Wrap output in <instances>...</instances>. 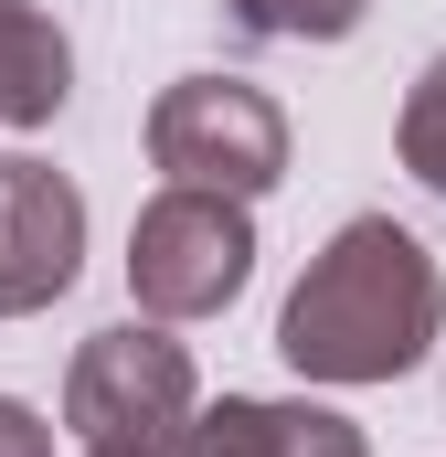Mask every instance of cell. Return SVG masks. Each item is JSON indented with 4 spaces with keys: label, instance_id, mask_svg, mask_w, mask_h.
Listing matches in <instances>:
<instances>
[{
    "label": "cell",
    "instance_id": "obj_1",
    "mask_svg": "<svg viewBox=\"0 0 446 457\" xmlns=\"http://www.w3.org/2000/svg\"><path fill=\"white\" fill-rule=\"evenodd\" d=\"M436 330H446V277L393 213H351L309 255V277L287 287V309H277L287 372L298 383H330V394L404 383L436 351Z\"/></svg>",
    "mask_w": 446,
    "mask_h": 457
},
{
    "label": "cell",
    "instance_id": "obj_2",
    "mask_svg": "<svg viewBox=\"0 0 446 457\" xmlns=\"http://www.w3.org/2000/svg\"><path fill=\"white\" fill-rule=\"evenodd\" d=\"M192 415H202V372L170 341V320H117L64 372V426L96 457H170Z\"/></svg>",
    "mask_w": 446,
    "mask_h": 457
},
{
    "label": "cell",
    "instance_id": "obj_3",
    "mask_svg": "<svg viewBox=\"0 0 446 457\" xmlns=\"http://www.w3.org/2000/svg\"><path fill=\"white\" fill-rule=\"evenodd\" d=\"M255 277V213L234 192L160 181L128 224V298L138 320H223Z\"/></svg>",
    "mask_w": 446,
    "mask_h": 457
},
{
    "label": "cell",
    "instance_id": "obj_4",
    "mask_svg": "<svg viewBox=\"0 0 446 457\" xmlns=\"http://www.w3.org/2000/svg\"><path fill=\"white\" fill-rule=\"evenodd\" d=\"M149 160H160V181L255 203V192L287 181V107L244 75H181L149 107Z\"/></svg>",
    "mask_w": 446,
    "mask_h": 457
},
{
    "label": "cell",
    "instance_id": "obj_5",
    "mask_svg": "<svg viewBox=\"0 0 446 457\" xmlns=\"http://www.w3.org/2000/svg\"><path fill=\"white\" fill-rule=\"evenodd\" d=\"M86 266V192L54 160H0V309H54Z\"/></svg>",
    "mask_w": 446,
    "mask_h": 457
},
{
    "label": "cell",
    "instance_id": "obj_6",
    "mask_svg": "<svg viewBox=\"0 0 446 457\" xmlns=\"http://www.w3.org/2000/svg\"><path fill=\"white\" fill-rule=\"evenodd\" d=\"M170 457H372V436L319 394H223L181 426Z\"/></svg>",
    "mask_w": 446,
    "mask_h": 457
},
{
    "label": "cell",
    "instance_id": "obj_7",
    "mask_svg": "<svg viewBox=\"0 0 446 457\" xmlns=\"http://www.w3.org/2000/svg\"><path fill=\"white\" fill-rule=\"evenodd\" d=\"M64 96H75L64 21L32 0H0V128H43V117H64Z\"/></svg>",
    "mask_w": 446,
    "mask_h": 457
},
{
    "label": "cell",
    "instance_id": "obj_8",
    "mask_svg": "<svg viewBox=\"0 0 446 457\" xmlns=\"http://www.w3.org/2000/svg\"><path fill=\"white\" fill-rule=\"evenodd\" d=\"M223 21L244 43H340L372 21V0H223Z\"/></svg>",
    "mask_w": 446,
    "mask_h": 457
},
{
    "label": "cell",
    "instance_id": "obj_9",
    "mask_svg": "<svg viewBox=\"0 0 446 457\" xmlns=\"http://www.w3.org/2000/svg\"><path fill=\"white\" fill-rule=\"evenodd\" d=\"M393 149H404V170L446 203V54L415 75V96H404V117H393Z\"/></svg>",
    "mask_w": 446,
    "mask_h": 457
},
{
    "label": "cell",
    "instance_id": "obj_10",
    "mask_svg": "<svg viewBox=\"0 0 446 457\" xmlns=\"http://www.w3.org/2000/svg\"><path fill=\"white\" fill-rule=\"evenodd\" d=\"M0 457H54V426H43L21 394H0Z\"/></svg>",
    "mask_w": 446,
    "mask_h": 457
},
{
    "label": "cell",
    "instance_id": "obj_11",
    "mask_svg": "<svg viewBox=\"0 0 446 457\" xmlns=\"http://www.w3.org/2000/svg\"><path fill=\"white\" fill-rule=\"evenodd\" d=\"M0 320H11V309H0Z\"/></svg>",
    "mask_w": 446,
    "mask_h": 457
},
{
    "label": "cell",
    "instance_id": "obj_12",
    "mask_svg": "<svg viewBox=\"0 0 446 457\" xmlns=\"http://www.w3.org/2000/svg\"><path fill=\"white\" fill-rule=\"evenodd\" d=\"M86 457H96V447H86Z\"/></svg>",
    "mask_w": 446,
    "mask_h": 457
}]
</instances>
